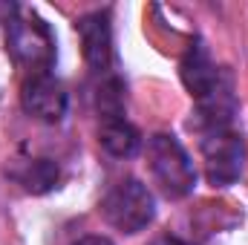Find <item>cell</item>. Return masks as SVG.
<instances>
[{"instance_id": "1", "label": "cell", "mask_w": 248, "mask_h": 245, "mask_svg": "<svg viewBox=\"0 0 248 245\" xmlns=\"http://www.w3.org/2000/svg\"><path fill=\"white\" fill-rule=\"evenodd\" d=\"M144 156H147V168H150L153 182L168 199H185L187 193H193L196 170H193V162L176 136L153 133L147 138Z\"/></svg>"}, {"instance_id": "2", "label": "cell", "mask_w": 248, "mask_h": 245, "mask_svg": "<svg viewBox=\"0 0 248 245\" xmlns=\"http://www.w3.org/2000/svg\"><path fill=\"white\" fill-rule=\"evenodd\" d=\"M6 49L29 72H49L55 61V38L49 23L29 9L15 6L12 17L6 20Z\"/></svg>"}, {"instance_id": "3", "label": "cell", "mask_w": 248, "mask_h": 245, "mask_svg": "<svg viewBox=\"0 0 248 245\" xmlns=\"http://www.w3.org/2000/svg\"><path fill=\"white\" fill-rule=\"evenodd\" d=\"M101 216L110 228L133 237V234L144 231L156 216L153 193L139 179H122L101 199Z\"/></svg>"}, {"instance_id": "4", "label": "cell", "mask_w": 248, "mask_h": 245, "mask_svg": "<svg viewBox=\"0 0 248 245\" xmlns=\"http://www.w3.org/2000/svg\"><path fill=\"white\" fill-rule=\"evenodd\" d=\"M202 162L205 176L214 187H228L240 179L243 162H246V144L243 136H237L231 127L225 130H205L202 133Z\"/></svg>"}, {"instance_id": "5", "label": "cell", "mask_w": 248, "mask_h": 245, "mask_svg": "<svg viewBox=\"0 0 248 245\" xmlns=\"http://www.w3.org/2000/svg\"><path fill=\"white\" fill-rule=\"evenodd\" d=\"M20 104H23V110H26L35 122L58 124L63 116H66L69 98H66L63 84L52 75V72H32V75L23 81Z\"/></svg>"}, {"instance_id": "6", "label": "cell", "mask_w": 248, "mask_h": 245, "mask_svg": "<svg viewBox=\"0 0 248 245\" xmlns=\"http://www.w3.org/2000/svg\"><path fill=\"white\" fill-rule=\"evenodd\" d=\"M75 32L81 38V52L87 66L95 75H110L113 66V26H110V12H90L75 23Z\"/></svg>"}, {"instance_id": "7", "label": "cell", "mask_w": 248, "mask_h": 245, "mask_svg": "<svg viewBox=\"0 0 248 245\" xmlns=\"http://www.w3.org/2000/svg\"><path fill=\"white\" fill-rule=\"evenodd\" d=\"M179 78H182L185 90L193 95V101H202L219 87V81L225 78V69H219L211 61V52L205 49V44L196 41L187 46V52L179 61Z\"/></svg>"}, {"instance_id": "8", "label": "cell", "mask_w": 248, "mask_h": 245, "mask_svg": "<svg viewBox=\"0 0 248 245\" xmlns=\"http://www.w3.org/2000/svg\"><path fill=\"white\" fill-rule=\"evenodd\" d=\"M139 141L141 138H139L136 127L127 119H110V122H101V127H98V144L116 159H130L139 150Z\"/></svg>"}, {"instance_id": "9", "label": "cell", "mask_w": 248, "mask_h": 245, "mask_svg": "<svg viewBox=\"0 0 248 245\" xmlns=\"http://www.w3.org/2000/svg\"><path fill=\"white\" fill-rule=\"evenodd\" d=\"M58 165L52 159H29L23 162L17 170H12V179L17 184H23V190L41 196V193H49L55 184H58Z\"/></svg>"}, {"instance_id": "10", "label": "cell", "mask_w": 248, "mask_h": 245, "mask_svg": "<svg viewBox=\"0 0 248 245\" xmlns=\"http://www.w3.org/2000/svg\"><path fill=\"white\" fill-rule=\"evenodd\" d=\"M95 110L101 122L110 119H124V84L119 75H104L98 90H95Z\"/></svg>"}, {"instance_id": "11", "label": "cell", "mask_w": 248, "mask_h": 245, "mask_svg": "<svg viewBox=\"0 0 248 245\" xmlns=\"http://www.w3.org/2000/svg\"><path fill=\"white\" fill-rule=\"evenodd\" d=\"M75 245H113L107 237H98V234H93V237H81Z\"/></svg>"}, {"instance_id": "12", "label": "cell", "mask_w": 248, "mask_h": 245, "mask_svg": "<svg viewBox=\"0 0 248 245\" xmlns=\"http://www.w3.org/2000/svg\"><path fill=\"white\" fill-rule=\"evenodd\" d=\"M150 245H185V243L176 240V237H159V240H153Z\"/></svg>"}]
</instances>
